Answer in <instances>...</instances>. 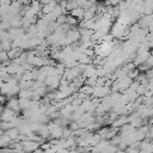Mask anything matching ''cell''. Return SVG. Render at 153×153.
I'll return each instance as SVG.
<instances>
[{
    "instance_id": "cell-1",
    "label": "cell",
    "mask_w": 153,
    "mask_h": 153,
    "mask_svg": "<svg viewBox=\"0 0 153 153\" xmlns=\"http://www.w3.org/2000/svg\"><path fill=\"white\" fill-rule=\"evenodd\" d=\"M71 13H72L73 16H75V17H79V18H81V17L84 16V10H82L81 7H76V8L72 10V11H71Z\"/></svg>"
}]
</instances>
